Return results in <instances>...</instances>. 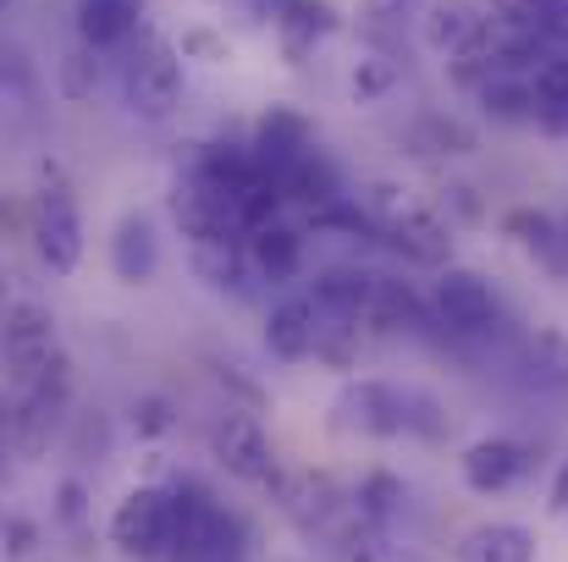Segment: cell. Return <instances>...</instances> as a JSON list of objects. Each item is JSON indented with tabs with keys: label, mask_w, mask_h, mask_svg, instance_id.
Listing matches in <instances>:
<instances>
[{
	"label": "cell",
	"mask_w": 568,
	"mask_h": 562,
	"mask_svg": "<svg viewBox=\"0 0 568 562\" xmlns=\"http://www.w3.org/2000/svg\"><path fill=\"white\" fill-rule=\"evenodd\" d=\"M337 425L359 430L371 441H397V436L414 430V391L392 386L381 375H359L337 391Z\"/></svg>",
	"instance_id": "obj_9"
},
{
	"label": "cell",
	"mask_w": 568,
	"mask_h": 562,
	"mask_svg": "<svg viewBox=\"0 0 568 562\" xmlns=\"http://www.w3.org/2000/svg\"><path fill=\"white\" fill-rule=\"evenodd\" d=\"M371 287H376V270H371V265H326V270H315V282H310L315 304H321L332 320H348V326H365Z\"/></svg>",
	"instance_id": "obj_20"
},
{
	"label": "cell",
	"mask_w": 568,
	"mask_h": 562,
	"mask_svg": "<svg viewBox=\"0 0 568 562\" xmlns=\"http://www.w3.org/2000/svg\"><path fill=\"white\" fill-rule=\"evenodd\" d=\"M414 150H419V155H469V150H475V133L458 127L453 116H419Z\"/></svg>",
	"instance_id": "obj_31"
},
{
	"label": "cell",
	"mask_w": 568,
	"mask_h": 562,
	"mask_svg": "<svg viewBox=\"0 0 568 562\" xmlns=\"http://www.w3.org/2000/svg\"><path fill=\"white\" fill-rule=\"evenodd\" d=\"M536 127H541L547 139H568V94L564 100H547V105L536 111Z\"/></svg>",
	"instance_id": "obj_37"
},
{
	"label": "cell",
	"mask_w": 568,
	"mask_h": 562,
	"mask_svg": "<svg viewBox=\"0 0 568 562\" xmlns=\"http://www.w3.org/2000/svg\"><path fill=\"white\" fill-rule=\"evenodd\" d=\"M178 50H183V55H199V61H226V55H232V44H226L215 28H183Z\"/></svg>",
	"instance_id": "obj_36"
},
{
	"label": "cell",
	"mask_w": 568,
	"mask_h": 562,
	"mask_svg": "<svg viewBox=\"0 0 568 562\" xmlns=\"http://www.w3.org/2000/svg\"><path fill=\"white\" fill-rule=\"evenodd\" d=\"M61 354H67V348H61V331H55L50 304L17 293V298L6 304V380H11V391L33 386Z\"/></svg>",
	"instance_id": "obj_7"
},
{
	"label": "cell",
	"mask_w": 568,
	"mask_h": 562,
	"mask_svg": "<svg viewBox=\"0 0 568 562\" xmlns=\"http://www.w3.org/2000/svg\"><path fill=\"white\" fill-rule=\"evenodd\" d=\"M321 331H326V309L315 304V293H287L271 304L260 337H265V354L276 365H304V359H315Z\"/></svg>",
	"instance_id": "obj_14"
},
{
	"label": "cell",
	"mask_w": 568,
	"mask_h": 562,
	"mask_svg": "<svg viewBox=\"0 0 568 562\" xmlns=\"http://www.w3.org/2000/svg\"><path fill=\"white\" fill-rule=\"evenodd\" d=\"M189 265L210 293H243V282L254 276V265H248V243H243V237H232V243H193Z\"/></svg>",
	"instance_id": "obj_25"
},
{
	"label": "cell",
	"mask_w": 568,
	"mask_h": 562,
	"mask_svg": "<svg viewBox=\"0 0 568 562\" xmlns=\"http://www.w3.org/2000/svg\"><path fill=\"white\" fill-rule=\"evenodd\" d=\"M243 11H248L254 22H271V28H276V22L293 11V0H243Z\"/></svg>",
	"instance_id": "obj_39"
},
{
	"label": "cell",
	"mask_w": 568,
	"mask_h": 562,
	"mask_svg": "<svg viewBox=\"0 0 568 562\" xmlns=\"http://www.w3.org/2000/svg\"><path fill=\"white\" fill-rule=\"evenodd\" d=\"M178 552L172 562H248V530L243 519L215 502L204 480H178Z\"/></svg>",
	"instance_id": "obj_4"
},
{
	"label": "cell",
	"mask_w": 568,
	"mask_h": 562,
	"mask_svg": "<svg viewBox=\"0 0 568 562\" xmlns=\"http://www.w3.org/2000/svg\"><path fill=\"white\" fill-rule=\"evenodd\" d=\"M33 541H39V530H33L28 519H11V524H6V552H11L17 562L33 558Z\"/></svg>",
	"instance_id": "obj_38"
},
{
	"label": "cell",
	"mask_w": 568,
	"mask_h": 562,
	"mask_svg": "<svg viewBox=\"0 0 568 562\" xmlns=\"http://www.w3.org/2000/svg\"><path fill=\"white\" fill-rule=\"evenodd\" d=\"M337 28H343V11H337L332 0H293V11H287L271 33H276V44H282V61H287V67H304V61L315 55V44L332 39Z\"/></svg>",
	"instance_id": "obj_21"
},
{
	"label": "cell",
	"mask_w": 568,
	"mask_h": 562,
	"mask_svg": "<svg viewBox=\"0 0 568 562\" xmlns=\"http://www.w3.org/2000/svg\"><path fill=\"white\" fill-rule=\"evenodd\" d=\"M111 276L122 287H150L161 276V226L150 210H128L111 226Z\"/></svg>",
	"instance_id": "obj_15"
},
{
	"label": "cell",
	"mask_w": 568,
	"mask_h": 562,
	"mask_svg": "<svg viewBox=\"0 0 568 562\" xmlns=\"http://www.w3.org/2000/svg\"><path fill=\"white\" fill-rule=\"evenodd\" d=\"M430 315H436V326L453 331V337H486V331L503 326V298H497V287H491L480 270L447 265V270H436V282H430Z\"/></svg>",
	"instance_id": "obj_8"
},
{
	"label": "cell",
	"mask_w": 568,
	"mask_h": 562,
	"mask_svg": "<svg viewBox=\"0 0 568 562\" xmlns=\"http://www.w3.org/2000/svg\"><path fill=\"white\" fill-rule=\"evenodd\" d=\"M447 221H464V226H475L480 215H486V204H480V193L469 183H447L442 187V204H436Z\"/></svg>",
	"instance_id": "obj_35"
},
{
	"label": "cell",
	"mask_w": 568,
	"mask_h": 562,
	"mask_svg": "<svg viewBox=\"0 0 568 562\" xmlns=\"http://www.w3.org/2000/svg\"><path fill=\"white\" fill-rule=\"evenodd\" d=\"M144 17H150V0H78L72 6V28L89 50H128L139 33H144Z\"/></svg>",
	"instance_id": "obj_18"
},
{
	"label": "cell",
	"mask_w": 568,
	"mask_h": 562,
	"mask_svg": "<svg viewBox=\"0 0 568 562\" xmlns=\"http://www.w3.org/2000/svg\"><path fill=\"white\" fill-rule=\"evenodd\" d=\"M503 226L514 232V243L536 259V270H547L552 282H568V215L564 210H508Z\"/></svg>",
	"instance_id": "obj_17"
},
{
	"label": "cell",
	"mask_w": 568,
	"mask_h": 562,
	"mask_svg": "<svg viewBox=\"0 0 568 562\" xmlns=\"http://www.w3.org/2000/svg\"><path fill=\"white\" fill-rule=\"evenodd\" d=\"M475 100H480V111H486L491 122H503V127H536V111H541V94H536L530 67H503V72H491V78L475 89Z\"/></svg>",
	"instance_id": "obj_19"
},
{
	"label": "cell",
	"mask_w": 568,
	"mask_h": 562,
	"mask_svg": "<svg viewBox=\"0 0 568 562\" xmlns=\"http://www.w3.org/2000/svg\"><path fill=\"white\" fill-rule=\"evenodd\" d=\"M480 22H486V6H475V0H430L414 28H419V44L430 55H453L475 39Z\"/></svg>",
	"instance_id": "obj_23"
},
{
	"label": "cell",
	"mask_w": 568,
	"mask_h": 562,
	"mask_svg": "<svg viewBox=\"0 0 568 562\" xmlns=\"http://www.w3.org/2000/svg\"><path fill=\"white\" fill-rule=\"evenodd\" d=\"M525 11H530L536 33H541L552 50H568V0H536V6H525Z\"/></svg>",
	"instance_id": "obj_32"
},
{
	"label": "cell",
	"mask_w": 568,
	"mask_h": 562,
	"mask_svg": "<svg viewBox=\"0 0 568 562\" xmlns=\"http://www.w3.org/2000/svg\"><path fill=\"white\" fill-rule=\"evenodd\" d=\"M55 519H61L67 530H83V524H89V486H83L78 474H67V480L55 486Z\"/></svg>",
	"instance_id": "obj_33"
},
{
	"label": "cell",
	"mask_w": 568,
	"mask_h": 562,
	"mask_svg": "<svg viewBox=\"0 0 568 562\" xmlns=\"http://www.w3.org/2000/svg\"><path fill=\"white\" fill-rule=\"evenodd\" d=\"M28 243H33V259L50 276H72L83 265V248H89L83 210H78V193L55 161L39 166V183L28 193Z\"/></svg>",
	"instance_id": "obj_1"
},
{
	"label": "cell",
	"mask_w": 568,
	"mask_h": 562,
	"mask_svg": "<svg viewBox=\"0 0 568 562\" xmlns=\"http://www.w3.org/2000/svg\"><path fill=\"white\" fill-rule=\"evenodd\" d=\"M133 430H139V436H166V430H172V402H166L161 391L133 397Z\"/></svg>",
	"instance_id": "obj_34"
},
{
	"label": "cell",
	"mask_w": 568,
	"mask_h": 562,
	"mask_svg": "<svg viewBox=\"0 0 568 562\" xmlns=\"http://www.w3.org/2000/svg\"><path fill=\"white\" fill-rule=\"evenodd\" d=\"M458 562H536V530L514 524V519H486V524L464 530Z\"/></svg>",
	"instance_id": "obj_24"
},
{
	"label": "cell",
	"mask_w": 568,
	"mask_h": 562,
	"mask_svg": "<svg viewBox=\"0 0 568 562\" xmlns=\"http://www.w3.org/2000/svg\"><path fill=\"white\" fill-rule=\"evenodd\" d=\"M552 513H568V458L558 463V480H552V497H547Z\"/></svg>",
	"instance_id": "obj_40"
},
{
	"label": "cell",
	"mask_w": 568,
	"mask_h": 562,
	"mask_svg": "<svg viewBox=\"0 0 568 562\" xmlns=\"http://www.w3.org/2000/svg\"><path fill=\"white\" fill-rule=\"evenodd\" d=\"M386 243L403 265H419V270H447L453 265V221L436 210V204H403L386 226Z\"/></svg>",
	"instance_id": "obj_11"
},
{
	"label": "cell",
	"mask_w": 568,
	"mask_h": 562,
	"mask_svg": "<svg viewBox=\"0 0 568 562\" xmlns=\"http://www.w3.org/2000/svg\"><path fill=\"white\" fill-rule=\"evenodd\" d=\"M282 193H287V204L326 210V204H332V198H343L348 187H343V172H337V161H332L326 150H310V155L282 177Z\"/></svg>",
	"instance_id": "obj_26"
},
{
	"label": "cell",
	"mask_w": 568,
	"mask_h": 562,
	"mask_svg": "<svg viewBox=\"0 0 568 562\" xmlns=\"http://www.w3.org/2000/svg\"><path fill=\"white\" fill-rule=\"evenodd\" d=\"M72 391H78V375H72V359H67V354L39 375L33 386L11 391L6 447H11L22 463H39V458L50 452V441H55V436H61V425L72 419Z\"/></svg>",
	"instance_id": "obj_3"
},
{
	"label": "cell",
	"mask_w": 568,
	"mask_h": 562,
	"mask_svg": "<svg viewBox=\"0 0 568 562\" xmlns=\"http://www.w3.org/2000/svg\"><path fill=\"white\" fill-rule=\"evenodd\" d=\"M55 89L67 94V100H89L94 89H100V50H89L83 39L61 55V67H55Z\"/></svg>",
	"instance_id": "obj_30"
},
{
	"label": "cell",
	"mask_w": 568,
	"mask_h": 562,
	"mask_svg": "<svg viewBox=\"0 0 568 562\" xmlns=\"http://www.w3.org/2000/svg\"><path fill=\"white\" fill-rule=\"evenodd\" d=\"M397 78H403L397 55H392V50H371V55L354 61V72H348V94H354V105H376V100H386V94L397 89Z\"/></svg>",
	"instance_id": "obj_29"
},
{
	"label": "cell",
	"mask_w": 568,
	"mask_h": 562,
	"mask_svg": "<svg viewBox=\"0 0 568 562\" xmlns=\"http://www.w3.org/2000/svg\"><path fill=\"white\" fill-rule=\"evenodd\" d=\"M425 6H430V0H359V33H365L376 50H386L408 22H419Z\"/></svg>",
	"instance_id": "obj_28"
},
{
	"label": "cell",
	"mask_w": 568,
	"mask_h": 562,
	"mask_svg": "<svg viewBox=\"0 0 568 562\" xmlns=\"http://www.w3.org/2000/svg\"><path fill=\"white\" fill-rule=\"evenodd\" d=\"M243 243H248L254 282H265V287H293V282L304 276V254H310V232H304V226L271 221V226L248 232Z\"/></svg>",
	"instance_id": "obj_16"
},
{
	"label": "cell",
	"mask_w": 568,
	"mask_h": 562,
	"mask_svg": "<svg viewBox=\"0 0 568 562\" xmlns=\"http://www.w3.org/2000/svg\"><path fill=\"white\" fill-rule=\"evenodd\" d=\"M530 469H536V447L519 441V436H480V441H469L464 458H458V474H464V486H469L475 497H503V491H514Z\"/></svg>",
	"instance_id": "obj_12"
},
{
	"label": "cell",
	"mask_w": 568,
	"mask_h": 562,
	"mask_svg": "<svg viewBox=\"0 0 568 562\" xmlns=\"http://www.w3.org/2000/svg\"><path fill=\"white\" fill-rule=\"evenodd\" d=\"M403 502H408V486H403L392 469H371V474L359 480V491H354V513H359L365 524H376V530H386V524L403 513Z\"/></svg>",
	"instance_id": "obj_27"
},
{
	"label": "cell",
	"mask_w": 568,
	"mask_h": 562,
	"mask_svg": "<svg viewBox=\"0 0 568 562\" xmlns=\"http://www.w3.org/2000/svg\"><path fill=\"white\" fill-rule=\"evenodd\" d=\"M166 204H172V221H178V232H183L189 248L193 243H232V237H243L237 204H232L226 193H215L210 183H199L193 172H178V177H172Z\"/></svg>",
	"instance_id": "obj_10"
},
{
	"label": "cell",
	"mask_w": 568,
	"mask_h": 562,
	"mask_svg": "<svg viewBox=\"0 0 568 562\" xmlns=\"http://www.w3.org/2000/svg\"><path fill=\"white\" fill-rule=\"evenodd\" d=\"M248 150H254V161L271 172V177H287L310 150H321L315 144V122L298 111V105H265L260 116H254V127H248Z\"/></svg>",
	"instance_id": "obj_13"
},
{
	"label": "cell",
	"mask_w": 568,
	"mask_h": 562,
	"mask_svg": "<svg viewBox=\"0 0 568 562\" xmlns=\"http://www.w3.org/2000/svg\"><path fill=\"white\" fill-rule=\"evenodd\" d=\"M430 315V298H419V287L397 270H376V287H371V309H365V331H414L419 320Z\"/></svg>",
	"instance_id": "obj_22"
},
{
	"label": "cell",
	"mask_w": 568,
	"mask_h": 562,
	"mask_svg": "<svg viewBox=\"0 0 568 562\" xmlns=\"http://www.w3.org/2000/svg\"><path fill=\"white\" fill-rule=\"evenodd\" d=\"M183 61L189 55L155 28H144L128 44V55H122V105H128L133 122L155 127V122L178 116V105H183Z\"/></svg>",
	"instance_id": "obj_2"
},
{
	"label": "cell",
	"mask_w": 568,
	"mask_h": 562,
	"mask_svg": "<svg viewBox=\"0 0 568 562\" xmlns=\"http://www.w3.org/2000/svg\"><path fill=\"white\" fill-rule=\"evenodd\" d=\"M210 458L237 480V486H254V491H276L282 486V463H276V447L260 425L254 408H221L215 425H210Z\"/></svg>",
	"instance_id": "obj_6"
},
{
	"label": "cell",
	"mask_w": 568,
	"mask_h": 562,
	"mask_svg": "<svg viewBox=\"0 0 568 562\" xmlns=\"http://www.w3.org/2000/svg\"><path fill=\"white\" fill-rule=\"evenodd\" d=\"M111 546L128 562H172V552H178L172 486H133L111 513Z\"/></svg>",
	"instance_id": "obj_5"
}]
</instances>
